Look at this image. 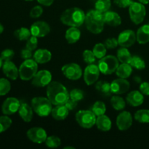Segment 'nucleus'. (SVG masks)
Wrapping results in <instances>:
<instances>
[{"mask_svg": "<svg viewBox=\"0 0 149 149\" xmlns=\"http://www.w3.org/2000/svg\"><path fill=\"white\" fill-rule=\"evenodd\" d=\"M47 95L52 105H65L69 99V93L61 83L51 81L47 86Z\"/></svg>", "mask_w": 149, "mask_h": 149, "instance_id": "obj_1", "label": "nucleus"}, {"mask_svg": "<svg viewBox=\"0 0 149 149\" xmlns=\"http://www.w3.org/2000/svg\"><path fill=\"white\" fill-rule=\"evenodd\" d=\"M86 14L79 7H71L65 10L61 16V21L71 27H79L85 21Z\"/></svg>", "mask_w": 149, "mask_h": 149, "instance_id": "obj_2", "label": "nucleus"}, {"mask_svg": "<svg viewBox=\"0 0 149 149\" xmlns=\"http://www.w3.org/2000/svg\"><path fill=\"white\" fill-rule=\"evenodd\" d=\"M87 30L94 34H99L104 29V17L103 13L96 10H91L87 12L85 16V21Z\"/></svg>", "mask_w": 149, "mask_h": 149, "instance_id": "obj_3", "label": "nucleus"}, {"mask_svg": "<svg viewBox=\"0 0 149 149\" xmlns=\"http://www.w3.org/2000/svg\"><path fill=\"white\" fill-rule=\"evenodd\" d=\"M52 105L48 97H36L31 100V107L33 111L42 117H45L51 114L52 110Z\"/></svg>", "mask_w": 149, "mask_h": 149, "instance_id": "obj_4", "label": "nucleus"}, {"mask_svg": "<svg viewBox=\"0 0 149 149\" xmlns=\"http://www.w3.org/2000/svg\"><path fill=\"white\" fill-rule=\"evenodd\" d=\"M38 72V63L33 59L25 60L19 68V76L23 81L32 79Z\"/></svg>", "mask_w": 149, "mask_h": 149, "instance_id": "obj_5", "label": "nucleus"}, {"mask_svg": "<svg viewBox=\"0 0 149 149\" xmlns=\"http://www.w3.org/2000/svg\"><path fill=\"white\" fill-rule=\"evenodd\" d=\"M119 65V60L113 55L103 57L98 62L99 69L100 72L105 75H109L114 73Z\"/></svg>", "mask_w": 149, "mask_h": 149, "instance_id": "obj_6", "label": "nucleus"}, {"mask_svg": "<svg viewBox=\"0 0 149 149\" xmlns=\"http://www.w3.org/2000/svg\"><path fill=\"white\" fill-rule=\"evenodd\" d=\"M75 118L80 127L90 129L95 125L97 116L92 111L81 110L76 113Z\"/></svg>", "mask_w": 149, "mask_h": 149, "instance_id": "obj_7", "label": "nucleus"}, {"mask_svg": "<svg viewBox=\"0 0 149 149\" xmlns=\"http://www.w3.org/2000/svg\"><path fill=\"white\" fill-rule=\"evenodd\" d=\"M129 14L132 23L138 25L143 21L146 15V10L143 4L134 1L129 7Z\"/></svg>", "mask_w": 149, "mask_h": 149, "instance_id": "obj_8", "label": "nucleus"}, {"mask_svg": "<svg viewBox=\"0 0 149 149\" xmlns=\"http://www.w3.org/2000/svg\"><path fill=\"white\" fill-rule=\"evenodd\" d=\"M62 72L63 75L70 80H78L82 75L81 67L74 63L63 65L62 67Z\"/></svg>", "mask_w": 149, "mask_h": 149, "instance_id": "obj_9", "label": "nucleus"}, {"mask_svg": "<svg viewBox=\"0 0 149 149\" xmlns=\"http://www.w3.org/2000/svg\"><path fill=\"white\" fill-rule=\"evenodd\" d=\"M100 71L98 65L95 64H90L86 67L84 72V80L87 85H92L97 81L100 77Z\"/></svg>", "mask_w": 149, "mask_h": 149, "instance_id": "obj_10", "label": "nucleus"}, {"mask_svg": "<svg viewBox=\"0 0 149 149\" xmlns=\"http://www.w3.org/2000/svg\"><path fill=\"white\" fill-rule=\"evenodd\" d=\"M52 81V74L47 70L38 71L32 79V84L36 87H44Z\"/></svg>", "mask_w": 149, "mask_h": 149, "instance_id": "obj_11", "label": "nucleus"}, {"mask_svg": "<svg viewBox=\"0 0 149 149\" xmlns=\"http://www.w3.org/2000/svg\"><path fill=\"white\" fill-rule=\"evenodd\" d=\"M27 137L31 141L35 143L40 144L45 142L47 138V132L43 128L35 127L29 129L27 131Z\"/></svg>", "mask_w": 149, "mask_h": 149, "instance_id": "obj_12", "label": "nucleus"}, {"mask_svg": "<svg viewBox=\"0 0 149 149\" xmlns=\"http://www.w3.org/2000/svg\"><path fill=\"white\" fill-rule=\"evenodd\" d=\"M119 45L124 47H130L135 44L136 39V34L132 30H125L119 33L118 36Z\"/></svg>", "mask_w": 149, "mask_h": 149, "instance_id": "obj_13", "label": "nucleus"}, {"mask_svg": "<svg viewBox=\"0 0 149 149\" xmlns=\"http://www.w3.org/2000/svg\"><path fill=\"white\" fill-rule=\"evenodd\" d=\"M20 103L15 97H8L1 106V111L4 115L10 116L18 111Z\"/></svg>", "mask_w": 149, "mask_h": 149, "instance_id": "obj_14", "label": "nucleus"}, {"mask_svg": "<svg viewBox=\"0 0 149 149\" xmlns=\"http://www.w3.org/2000/svg\"><path fill=\"white\" fill-rule=\"evenodd\" d=\"M32 36L36 37H44L50 31L49 24L45 21H36L31 25L30 28Z\"/></svg>", "mask_w": 149, "mask_h": 149, "instance_id": "obj_15", "label": "nucleus"}, {"mask_svg": "<svg viewBox=\"0 0 149 149\" xmlns=\"http://www.w3.org/2000/svg\"><path fill=\"white\" fill-rule=\"evenodd\" d=\"M130 87V84L129 81L123 78L115 79L111 83V93L116 95H121L127 93L129 90Z\"/></svg>", "mask_w": 149, "mask_h": 149, "instance_id": "obj_16", "label": "nucleus"}, {"mask_svg": "<svg viewBox=\"0 0 149 149\" xmlns=\"http://www.w3.org/2000/svg\"><path fill=\"white\" fill-rule=\"evenodd\" d=\"M132 125V116L129 111H122L116 118V126L121 131L129 129Z\"/></svg>", "mask_w": 149, "mask_h": 149, "instance_id": "obj_17", "label": "nucleus"}, {"mask_svg": "<svg viewBox=\"0 0 149 149\" xmlns=\"http://www.w3.org/2000/svg\"><path fill=\"white\" fill-rule=\"evenodd\" d=\"M2 71L4 75L9 79L16 80L19 76V69L11 61H4L2 65Z\"/></svg>", "mask_w": 149, "mask_h": 149, "instance_id": "obj_18", "label": "nucleus"}, {"mask_svg": "<svg viewBox=\"0 0 149 149\" xmlns=\"http://www.w3.org/2000/svg\"><path fill=\"white\" fill-rule=\"evenodd\" d=\"M126 99L128 104L133 107H138V106H141L144 101L143 95L138 90H134V91L128 93Z\"/></svg>", "mask_w": 149, "mask_h": 149, "instance_id": "obj_19", "label": "nucleus"}, {"mask_svg": "<svg viewBox=\"0 0 149 149\" xmlns=\"http://www.w3.org/2000/svg\"><path fill=\"white\" fill-rule=\"evenodd\" d=\"M104 17V22L107 25L113 27L119 26L122 23V19L119 15L116 12L107 11L106 13H103Z\"/></svg>", "mask_w": 149, "mask_h": 149, "instance_id": "obj_20", "label": "nucleus"}, {"mask_svg": "<svg viewBox=\"0 0 149 149\" xmlns=\"http://www.w3.org/2000/svg\"><path fill=\"white\" fill-rule=\"evenodd\" d=\"M33 58L37 63L44 64L50 61L52 58V53L47 49H39L34 52Z\"/></svg>", "mask_w": 149, "mask_h": 149, "instance_id": "obj_21", "label": "nucleus"}, {"mask_svg": "<svg viewBox=\"0 0 149 149\" xmlns=\"http://www.w3.org/2000/svg\"><path fill=\"white\" fill-rule=\"evenodd\" d=\"M68 110L65 105H58L55 106V107L52 108L51 114L52 116L58 121L64 120L68 115Z\"/></svg>", "mask_w": 149, "mask_h": 149, "instance_id": "obj_22", "label": "nucleus"}, {"mask_svg": "<svg viewBox=\"0 0 149 149\" xmlns=\"http://www.w3.org/2000/svg\"><path fill=\"white\" fill-rule=\"evenodd\" d=\"M33 109L27 103H20L18 113L21 119L26 122H30L33 119Z\"/></svg>", "mask_w": 149, "mask_h": 149, "instance_id": "obj_23", "label": "nucleus"}, {"mask_svg": "<svg viewBox=\"0 0 149 149\" xmlns=\"http://www.w3.org/2000/svg\"><path fill=\"white\" fill-rule=\"evenodd\" d=\"M95 125L97 126V129L100 130V131H103V132L109 131L112 126L111 119L105 114L97 116Z\"/></svg>", "mask_w": 149, "mask_h": 149, "instance_id": "obj_24", "label": "nucleus"}, {"mask_svg": "<svg viewBox=\"0 0 149 149\" xmlns=\"http://www.w3.org/2000/svg\"><path fill=\"white\" fill-rule=\"evenodd\" d=\"M136 39L141 45L149 42V25H143L138 29L136 33Z\"/></svg>", "mask_w": 149, "mask_h": 149, "instance_id": "obj_25", "label": "nucleus"}, {"mask_svg": "<svg viewBox=\"0 0 149 149\" xmlns=\"http://www.w3.org/2000/svg\"><path fill=\"white\" fill-rule=\"evenodd\" d=\"M65 37L68 43L74 44L79 40L81 37V31L78 27H71L67 29Z\"/></svg>", "mask_w": 149, "mask_h": 149, "instance_id": "obj_26", "label": "nucleus"}, {"mask_svg": "<svg viewBox=\"0 0 149 149\" xmlns=\"http://www.w3.org/2000/svg\"><path fill=\"white\" fill-rule=\"evenodd\" d=\"M132 67L130 63H122L121 65H119L116 71V74L119 78L127 79L132 74Z\"/></svg>", "mask_w": 149, "mask_h": 149, "instance_id": "obj_27", "label": "nucleus"}, {"mask_svg": "<svg viewBox=\"0 0 149 149\" xmlns=\"http://www.w3.org/2000/svg\"><path fill=\"white\" fill-rule=\"evenodd\" d=\"M132 58V55L127 47H122L117 50V58L119 62L130 63Z\"/></svg>", "mask_w": 149, "mask_h": 149, "instance_id": "obj_28", "label": "nucleus"}, {"mask_svg": "<svg viewBox=\"0 0 149 149\" xmlns=\"http://www.w3.org/2000/svg\"><path fill=\"white\" fill-rule=\"evenodd\" d=\"M95 89L100 94L105 96H109L111 94V84L106 81H99L96 83Z\"/></svg>", "mask_w": 149, "mask_h": 149, "instance_id": "obj_29", "label": "nucleus"}, {"mask_svg": "<svg viewBox=\"0 0 149 149\" xmlns=\"http://www.w3.org/2000/svg\"><path fill=\"white\" fill-rule=\"evenodd\" d=\"M14 36H15L16 39L20 41H27L31 36V33L30 29L22 27L15 31Z\"/></svg>", "mask_w": 149, "mask_h": 149, "instance_id": "obj_30", "label": "nucleus"}, {"mask_svg": "<svg viewBox=\"0 0 149 149\" xmlns=\"http://www.w3.org/2000/svg\"><path fill=\"white\" fill-rule=\"evenodd\" d=\"M111 104L112 107L116 111H122L125 109L126 103L122 97L118 95L112 96L111 98Z\"/></svg>", "mask_w": 149, "mask_h": 149, "instance_id": "obj_31", "label": "nucleus"}, {"mask_svg": "<svg viewBox=\"0 0 149 149\" xmlns=\"http://www.w3.org/2000/svg\"><path fill=\"white\" fill-rule=\"evenodd\" d=\"M135 119L140 123H149V110L141 109L135 113Z\"/></svg>", "mask_w": 149, "mask_h": 149, "instance_id": "obj_32", "label": "nucleus"}, {"mask_svg": "<svg viewBox=\"0 0 149 149\" xmlns=\"http://www.w3.org/2000/svg\"><path fill=\"white\" fill-rule=\"evenodd\" d=\"M111 5V0H97L95 4V7L97 11L100 12L101 13H105L109 11Z\"/></svg>", "mask_w": 149, "mask_h": 149, "instance_id": "obj_33", "label": "nucleus"}, {"mask_svg": "<svg viewBox=\"0 0 149 149\" xmlns=\"http://www.w3.org/2000/svg\"><path fill=\"white\" fill-rule=\"evenodd\" d=\"M91 111L95 114L96 116L105 114L106 111V104L102 101H96L93 104Z\"/></svg>", "mask_w": 149, "mask_h": 149, "instance_id": "obj_34", "label": "nucleus"}, {"mask_svg": "<svg viewBox=\"0 0 149 149\" xmlns=\"http://www.w3.org/2000/svg\"><path fill=\"white\" fill-rule=\"evenodd\" d=\"M94 55H95L96 58L101 59L103 57L106 56V47L103 43H97L94 46L93 49Z\"/></svg>", "mask_w": 149, "mask_h": 149, "instance_id": "obj_35", "label": "nucleus"}, {"mask_svg": "<svg viewBox=\"0 0 149 149\" xmlns=\"http://www.w3.org/2000/svg\"><path fill=\"white\" fill-rule=\"evenodd\" d=\"M130 64L132 65V67L138 70H143L146 68V63L144 60L141 58V57L137 56V55L132 56Z\"/></svg>", "mask_w": 149, "mask_h": 149, "instance_id": "obj_36", "label": "nucleus"}, {"mask_svg": "<svg viewBox=\"0 0 149 149\" xmlns=\"http://www.w3.org/2000/svg\"><path fill=\"white\" fill-rule=\"evenodd\" d=\"M45 144L49 148H58L61 144V141L58 136L52 135V136L47 137L45 141Z\"/></svg>", "mask_w": 149, "mask_h": 149, "instance_id": "obj_37", "label": "nucleus"}, {"mask_svg": "<svg viewBox=\"0 0 149 149\" xmlns=\"http://www.w3.org/2000/svg\"><path fill=\"white\" fill-rule=\"evenodd\" d=\"M11 125V119L8 117L7 115L0 116V133L5 132L8 128L10 127Z\"/></svg>", "mask_w": 149, "mask_h": 149, "instance_id": "obj_38", "label": "nucleus"}, {"mask_svg": "<svg viewBox=\"0 0 149 149\" xmlns=\"http://www.w3.org/2000/svg\"><path fill=\"white\" fill-rule=\"evenodd\" d=\"M11 89V84L7 79L4 78L0 79V95H5Z\"/></svg>", "mask_w": 149, "mask_h": 149, "instance_id": "obj_39", "label": "nucleus"}, {"mask_svg": "<svg viewBox=\"0 0 149 149\" xmlns=\"http://www.w3.org/2000/svg\"><path fill=\"white\" fill-rule=\"evenodd\" d=\"M82 57L84 62L87 64H88V65L94 63L96 61L95 55H94L93 51L90 50V49H85V50L83 52Z\"/></svg>", "mask_w": 149, "mask_h": 149, "instance_id": "obj_40", "label": "nucleus"}, {"mask_svg": "<svg viewBox=\"0 0 149 149\" xmlns=\"http://www.w3.org/2000/svg\"><path fill=\"white\" fill-rule=\"evenodd\" d=\"M70 98L72 100H75V101H80L82 100L84 97V92L79 89H74L71 90L69 93Z\"/></svg>", "mask_w": 149, "mask_h": 149, "instance_id": "obj_41", "label": "nucleus"}, {"mask_svg": "<svg viewBox=\"0 0 149 149\" xmlns=\"http://www.w3.org/2000/svg\"><path fill=\"white\" fill-rule=\"evenodd\" d=\"M38 46V39L36 36H32L26 41V47L29 49L30 50L33 51L37 48Z\"/></svg>", "mask_w": 149, "mask_h": 149, "instance_id": "obj_42", "label": "nucleus"}, {"mask_svg": "<svg viewBox=\"0 0 149 149\" xmlns=\"http://www.w3.org/2000/svg\"><path fill=\"white\" fill-rule=\"evenodd\" d=\"M14 55H15V52L13 49H6L1 52V55H0V57H1V58L4 61H11V60L13 59Z\"/></svg>", "mask_w": 149, "mask_h": 149, "instance_id": "obj_43", "label": "nucleus"}, {"mask_svg": "<svg viewBox=\"0 0 149 149\" xmlns=\"http://www.w3.org/2000/svg\"><path fill=\"white\" fill-rule=\"evenodd\" d=\"M43 13V9L41 6H35L31 10L30 16L32 18H37L39 17Z\"/></svg>", "mask_w": 149, "mask_h": 149, "instance_id": "obj_44", "label": "nucleus"}, {"mask_svg": "<svg viewBox=\"0 0 149 149\" xmlns=\"http://www.w3.org/2000/svg\"><path fill=\"white\" fill-rule=\"evenodd\" d=\"M104 45L108 49H114L119 45V42H118V39H116V38H108L105 41Z\"/></svg>", "mask_w": 149, "mask_h": 149, "instance_id": "obj_45", "label": "nucleus"}, {"mask_svg": "<svg viewBox=\"0 0 149 149\" xmlns=\"http://www.w3.org/2000/svg\"><path fill=\"white\" fill-rule=\"evenodd\" d=\"M133 2L132 0H113V3L121 8L129 7Z\"/></svg>", "mask_w": 149, "mask_h": 149, "instance_id": "obj_46", "label": "nucleus"}, {"mask_svg": "<svg viewBox=\"0 0 149 149\" xmlns=\"http://www.w3.org/2000/svg\"><path fill=\"white\" fill-rule=\"evenodd\" d=\"M140 92L142 93L143 95H149V82L144 81L141 83L139 87Z\"/></svg>", "mask_w": 149, "mask_h": 149, "instance_id": "obj_47", "label": "nucleus"}, {"mask_svg": "<svg viewBox=\"0 0 149 149\" xmlns=\"http://www.w3.org/2000/svg\"><path fill=\"white\" fill-rule=\"evenodd\" d=\"M20 57H21V58H23L24 60L31 59L33 57L32 51L26 47V49H22L21 52H20Z\"/></svg>", "mask_w": 149, "mask_h": 149, "instance_id": "obj_48", "label": "nucleus"}, {"mask_svg": "<svg viewBox=\"0 0 149 149\" xmlns=\"http://www.w3.org/2000/svg\"><path fill=\"white\" fill-rule=\"evenodd\" d=\"M77 105H78V102L75 101L71 98L68 99L66 103H65V106L69 111H72L74 109H76L77 107Z\"/></svg>", "mask_w": 149, "mask_h": 149, "instance_id": "obj_49", "label": "nucleus"}, {"mask_svg": "<svg viewBox=\"0 0 149 149\" xmlns=\"http://www.w3.org/2000/svg\"><path fill=\"white\" fill-rule=\"evenodd\" d=\"M37 1L39 4H42V5L44 6H47V7H48V6L52 5L54 0H37Z\"/></svg>", "mask_w": 149, "mask_h": 149, "instance_id": "obj_50", "label": "nucleus"}, {"mask_svg": "<svg viewBox=\"0 0 149 149\" xmlns=\"http://www.w3.org/2000/svg\"><path fill=\"white\" fill-rule=\"evenodd\" d=\"M138 1H139V2L142 3L143 4H147L149 3V0H138Z\"/></svg>", "mask_w": 149, "mask_h": 149, "instance_id": "obj_51", "label": "nucleus"}, {"mask_svg": "<svg viewBox=\"0 0 149 149\" xmlns=\"http://www.w3.org/2000/svg\"><path fill=\"white\" fill-rule=\"evenodd\" d=\"M3 31H4V27H3L2 25L0 23V34H1Z\"/></svg>", "mask_w": 149, "mask_h": 149, "instance_id": "obj_52", "label": "nucleus"}, {"mask_svg": "<svg viewBox=\"0 0 149 149\" xmlns=\"http://www.w3.org/2000/svg\"><path fill=\"white\" fill-rule=\"evenodd\" d=\"M2 61H3V60L1 59V57H0V68H1V66H2V65H3V62H2Z\"/></svg>", "mask_w": 149, "mask_h": 149, "instance_id": "obj_53", "label": "nucleus"}, {"mask_svg": "<svg viewBox=\"0 0 149 149\" xmlns=\"http://www.w3.org/2000/svg\"><path fill=\"white\" fill-rule=\"evenodd\" d=\"M73 148V149H74V147H71V146H67V147H65V148Z\"/></svg>", "mask_w": 149, "mask_h": 149, "instance_id": "obj_54", "label": "nucleus"}, {"mask_svg": "<svg viewBox=\"0 0 149 149\" xmlns=\"http://www.w3.org/2000/svg\"><path fill=\"white\" fill-rule=\"evenodd\" d=\"M25 1H33V0H25Z\"/></svg>", "mask_w": 149, "mask_h": 149, "instance_id": "obj_55", "label": "nucleus"}, {"mask_svg": "<svg viewBox=\"0 0 149 149\" xmlns=\"http://www.w3.org/2000/svg\"><path fill=\"white\" fill-rule=\"evenodd\" d=\"M148 25H149V23H148Z\"/></svg>", "mask_w": 149, "mask_h": 149, "instance_id": "obj_56", "label": "nucleus"}]
</instances>
